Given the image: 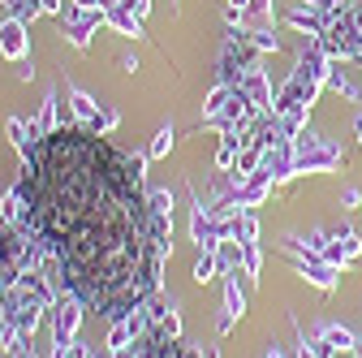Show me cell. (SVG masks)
<instances>
[{
  "mask_svg": "<svg viewBox=\"0 0 362 358\" xmlns=\"http://www.w3.org/2000/svg\"><path fill=\"white\" fill-rule=\"evenodd\" d=\"M26 225L57 281L104 320L143 311L160 289L168 195H147L143 156L90 125H57L26 147L18 182Z\"/></svg>",
  "mask_w": 362,
  "mask_h": 358,
  "instance_id": "cell-1",
  "label": "cell"
},
{
  "mask_svg": "<svg viewBox=\"0 0 362 358\" xmlns=\"http://www.w3.org/2000/svg\"><path fill=\"white\" fill-rule=\"evenodd\" d=\"M125 358H199V354L177 337V320L168 316V320H160L147 337H139V350L125 354Z\"/></svg>",
  "mask_w": 362,
  "mask_h": 358,
  "instance_id": "cell-2",
  "label": "cell"
},
{
  "mask_svg": "<svg viewBox=\"0 0 362 358\" xmlns=\"http://www.w3.org/2000/svg\"><path fill=\"white\" fill-rule=\"evenodd\" d=\"M82 311H86V306H82L69 289L57 298V341H69V337H74V328H78V320H82Z\"/></svg>",
  "mask_w": 362,
  "mask_h": 358,
  "instance_id": "cell-3",
  "label": "cell"
},
{
  "mask_svg": "<svg viewBox=\"0 0 362 358\" xmlns=\"http://www.w3.org/2000/svg\"><path fill=\"white\" fill-rule=\"evenodd\" d=\"M0 48H5L9 57L22 52V39H18V26H5V35H0Z\"/></svg>",
  "mask_w": 362,
  "mask_h": 358,
  "instance_id": "cell-4",
  "label": "cell"
},
{
  "mask_svg": "<svg viewBox=\"0 0 362 358\" xmlns=\"http://www.w3.org/2000/svg\"><path fill=\"white\" fill-rule=\"evenodd\" d=\"M168 147H173V129H160V134H156V143H151V151H147V156H164Z\"/></svg>",
  "mask_w": 362,
  "mask_h": 358,
  "instance_id": "cell-5",
  "label": "cell"
},
{
  "mask_svg": "<svg viewBox=\"0 0 362 358\" xmlns=\"http://www.w3.org/2000/svg\"><path fill=\"white\" fill-rule=\"evenodd\" d=\"M211 267H216V259H211V255H203V259H199V267H194V281H207V277H211Z\"/></svg>",
  "mask_w": 362,
  "mask_h": 358,
  "instance_id": "cell-6",
  "label": "cell"
}]
</instances>
